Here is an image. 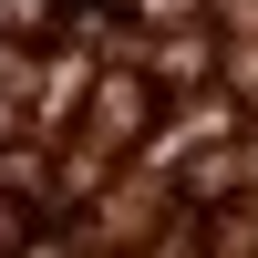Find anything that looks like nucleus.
I'll use <instances>...</instances> for the list:
<instances>
[{
	"label": "nucleus",
	"mask_w": 258,
	"mask_h": 258,
	"mask_svg": "<svg viewBox=\"0 0 258 258\" xmlns=\"http://www.w3.org/2000/svg\"><path fill=\"white\" fill-rule=\"evenodd\" d=\"M21 238H31V227H21V207L0 197V258H21Z\"/></svg>",
	"instance_id": "1"
}]
</instances>
